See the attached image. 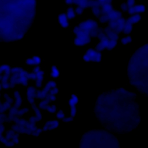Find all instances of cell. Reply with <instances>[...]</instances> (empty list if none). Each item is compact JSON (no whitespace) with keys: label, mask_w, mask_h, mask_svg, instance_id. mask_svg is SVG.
I'll use <instances>...</instances> for the list:
<instances>
[{"label":"cell","mask_w":148,"mask_h":148,"mask_svg":"<svg viewBox=\"0 0 148 148\" xmlns=\"http://www.w3.org/2000/svg\"><path fill=\"white\" fill-rule=\"evenodd\" d=\"M136 95L124 88H117L98 95L94 112L104 128L123 134L134 130L140 121Z\"/></svg>","instance_id":"obj_1"},{"label":"cell","mask_w":148,"mask_h":148,"mask_svg":"<svg viewBox=\"0 0 148 148\" xmlns=\"http://www.w3.org/2000/svg\"><path fill=\"white\" fill-rule=\"evenodd\" d=\"M36 0H0V42L23 39L36 16Z\"/></svg>","instance_id":"obj_2"},{"label":"cell","mask_w":148,"mask_h":148,"mask_svg":"<svg viewBox=\"0 0 148 148\" xmlns=\"http://www.w3.org/2000/svg\"><path fill=\"white\" fill-rule=\"evenodd\" d=\"M130 84L148 97V43L138 49L131 56L127 66Z\"/></svg>","instance_id":"obj_3"},{"label":"cell","mask_w":148,"mask_h":148,"mask_svg":"<svg viewBox=\"0 0 148 148\" xmlns=\"http://www.w3.org/2000/svg\"><path fill=\"white\" fill-rule=\"evenodd\" d=\"M81 148H105L120 147L116 136L106 130H92L85 132L79 143Z\"/></svg>","instance_id":"obj_4"},{"label":"cell","mask_w":148,"mask_h":148,"mask_svg":"<svg viewBox=\"0 0 148 148\" xmlns=\"http://www.w3.org/2000/svg\"><path fill=\"white\" fill-rule=\"evenodd\" d=\"M72 32L76 35L74 39V45L76 46H82L90 43L91 40L88 33L82 30L78 25L75 26Z\"/></svg>","instance_id":"obj_5"},{"label":"cell","mask_w":148,"mask_h":148,"mask_svg":"<svg viewBox=\"0 0 148 148\" xmlns=\"http://www.w3.org/2000/svg\"><path fill=\"white\" fill-rule=\"evenodd\" d=\"M83 58L86 62H99L102 60V54L95 49H88L83 56Z\"/></svg>","instance_id":"obj_6"},{"label":"cell","mask_w":148,"mask_h":148,"mask_svg":"<svg viewBox=\"0 0 148 148\" xmlns=\"http://www.w3.org/2000/svg\"><path fill=\"white\" fill-rule=\"evenodd\" d=\"M77 25L82 30L88 34L92 29L98 27V24L97 21L92 19H87L85 21L80 22Z\"/></svg>","instance_id":"obj_7"},{"label":"cell","mask_w":148,"mask_h":148,"mask_svg":"<svg viewBox=\"0 0 148 148\" xmlns=\"http://www.w3.org/2000/svg\"><path fill=\"white\" fill-rule=\"evenodd\" d=\"M26 94L28 102L31 105L35 103V99L36 95V89L32 86H29L27 88Z\"/></svg>","instance_id":"obj_8"},{"label":"cell","mask_w":148,"mask_h":148,"mask_svg":"<svg viewBox=\"0 0 148 148\" xmlns=\"http://www.w3.org/2000/svg\"><path fill=\"white\" fill-rule=\"evenodd\" d=\"M60 124V122L58 120H50L48 121L45 125L42 127L43 131H51L53 130L57 127H58Z\"/></svg>","instance_id":"obj_9"},{"label":"cell","mask_w":148,"mask_h":148,"mask_svg":"<svg viewBox=\"0 0 148 148\" xmlns=\"http://www.w3.org/2000/svg\"><path fill=\"white\" fill-rule=\"evenodd\" d=\"M58 20L60 25L63 28H67L69 27V23L66 13H62L58 15Z\"/></svg>","instance_id":"obj_10"},{"label":"cell","mask_w":148,"mask_h":148,"mask_svg":"<svg viewBox=\"0 0 148 148\" xmlns=\"http://www.w3.org/2000/svg\"><path fill=\"white\" fill-rule=\"evenodd\" d=\"M108 16L109 17V21L116 20L123 17L122 13L115 9L112 10L109 14H108Z\"/></svg>","instance_id":"obj_11"},{"label":"cell","mask_w":148,"mask_h":148,"mask_svg":"<svg viewBox=\"0 0 148 148\" xmlns=\"http://www.w3.org/2000/svg\"><path fill=\"white\" fill-rule=\"evenodd\" d=\"M109 42V40L107 38L106 39H103V40L99 41V43L96 45L95 49L97 50L99 52L102 51L103 50H105V49L107 48Z\"/></svg>","instance_id":"obj_12"},{"label":"cell","mask_w":148,"mask_h":148,"mask_svg":"<svg viewBox=\"0 0 148 148\" xmlns=\"http://www.w3.org/2000/svg\"><path fill=\"white\" fill-rule=\"evenodd\" d=\"M31 107L35 113V117L36 121L38 122V121H40V120H42V114L40 111V109L38 107V106H37L35 103H34L31 104Z\"/></svg>","instance_id":"obj_13"},{"label":"cell","mask_w":148,"mask_h":148,"mask_svg":"<svg viewBox=\"0 0 148 148\" xmlns=\"http://www.w3.org/2000/svg\"><path fill=\"white\" fill-rule=\"evenodd\" d=\"M141 20V16L138 13H134L131 16H130L128 18L126 19V21L132 24H135L138 23Z\"/></svg>","instance_id":"obj_14"},{"label":"cell","mask_w":148,"mask_h":148,"mask_svg":"<svg viewBox=\"0 0 148 148\" xmlns=\"http://www.w3.org/2000/svg\"><path fill=\"white\" fill-rule=\"evenodd\" d=\"M91 10L93 14L97 17H98L102 13V6L99 5L98 2L97 1L95 4L91 8Z\"/></svg>","instance_id":"obj_15"},{"label":"cell","mask_w":148,"mask_h":148,"mask_svg":"<svg viewBox=\"0 0 148 148\" xmlns=\"http://www.w3.org/2000/svg\"><path fill=\"white\" fill-rule=\"evenodd\" d=\"M13 95H14V97L15 99V103L14 104V106L15 107H17L18 108L19 107L21 106L22 102H23V99H22L21 96L18 91H15Z\"/></svg>","instance_id":"obj_16"},{"label":"cell","mask_w":148,"mask_h":148,"mask_svg":"<svg viewBox=\"0 0 148 148\" xmlns=\"http://www.w3.org/2000/svg\"><path fill=\"white\" fill-rule=\"evenodd\" d=\"M12 106V103H10L7 101H5V102L2 103L0 99V113H5L8 110H9V109Z\"/></svg>","instance_id":"obj_17"},{"label":"cell","mask_w":148,"mask_h":148,"mask_svg":"<svg viewBox=\"0 0 148 148\" xmlns=\"http://www.w3.org/2000/svg\"><path fill=\"white\" fill-rule=\"evenodd\" d=\"M132 29H133V24L127 22L125 20V22L123 28V32H124V34L126 35H129L132 32Z\"/></svg>","instance_id":"obj_18"},{"label":"cell","mask_w":148,"mask_h":148,"mask_svg":"<svg viewBox=\"0 0 148 148\" xmlns=\"http://www.w3.org/2000/svg\"><path fill=\"white\" fill-rule=\"evenodd\" d=\"M79 103V98L76 94H72L71 95V98L69 99V106H76Z\"/></svg>","instance_id":"obj_19"},{"label":"cell","mask_w":148,"mask_h":148,"mask_svg":"<svg viewBox=\"0 0 148 148\" xmlns=\"http://www.w3.org/2000/svg\"><path fill=\"white\" fill-rule=\"evenodd\" d=\"M66 14L67 16L68 20H72V19L74 18L76 15L75 13V9H73V8H72L71 6L69 7L67 9Z\"/></svg>","instance_id":"obj_20"},{"label":"cell","mask_w":148,"mask_h":148,"mask_svg":"<svg viewBox=\"0 0 148 148\" xmlns=\"http://www.w3.org/2000/svg\"><path fill=\"white\" fill-rule=\"evenodd\" d=\"M134 10H135V12L136 13H138V14H141L143 12H145L146 10V6L145 5H135L134 6Z\"/></svg>","instance_id":"obj_21"},{"label":"cell","mask_w":148,"mask_h":148,"mask_svg":"<svg viewBox=\"0 0 148 148\" xmlns=\"http://www.w3.org/2000/svg\"><path fill=\"white\" fill-rule=\"evenodd\" d=\"M0 142H2L3 145H5L6 147H11L14 145V144L11 140H8L5 138V136H3V135H1L0 136Z\"/></svg>","instance_id":"obj_22"},{"label":"cell","mask_w":148,"mask_h":148,"mask_svg":"<svg viewBox=\"0 0 148 148\" xmlns=\"http://www.w3.org/2000/svg\"><path fill=\"white\" fill-rule=\"evenodd\" d=\"M11 66L8 64H3L0 66V75H2L5 73L10 72Z\"/></svg>","instance_id":"obj_23"},{"label":"cell","mask_w":148,"mask_h":148,"mask_svg":"<svg viewBox=\"0 0 148 148\" xmlns=\"http://www.w3.org/2000/svg\"><path fill=\"white\" fill-rule=\"evenodd\" d=\"M50 76L53 78H58L60 76V71L56 66L53 65L51 66V72L50 73Z\"/></svg>","instance_id":"obj_24"},{"label":"cell","mask_w":148,"mask_h":148,"mask_svg":"<svg viewBox=\"0 0 148 148\" xmlns=\"http://www.w3.org/2000/svg\"><path fill=\"white\" fill-rule=\"evenodd\" d=\"M102 9L103 12H105L107 14H109L112 10H113L114 8L113 7L112 4H109L106 3L102 6Z\"/></svg>","instance_id":"obj_25"},{"label":"cell","mask_w":148,"mask_h":148,"mask_svg":"<svg viewBox=\"0 0 148 148\" xmlns=\"http://www.w3.org/2000/svg\"><path fill=\"white\" fill-rule=\"evenodd\" d=\"M117 41L118 40H113V39L109 40V43H108V47L106 49L109 51L113 49L116 46V45L117 44Z\"/></svg>","instance_id":"obj_26"},{"label":"cell","mask_w":148,"mask_h":148,"mask_svg":"<svg viewBox=\"0 0 148 148\" xmlns=\"http://www.w3.org/2000/svg\"><path fill=\"white\" fill-rule=\"evenodd\" d=\"M47 94H46L45 92H44L42 90H36V99H41L42 100L47 95Z\"/></svg>","instance_id":"obj_27"},{"label":"cell","mask_w":148,"mask_h":148,"mask_svg":"<svg viewBox=\"0 0 148 148\" xmlns=\"http://www.w3.org/2000/svg\"><path fill=\"white\" fill-rule=\"evenodd\" d=\"M132 38L130 36H125L124 38H123L121 39L120 42H121V44L125 46L127 44L130 43L132 42Z\"/></svg>","instance_id":"obj_28"},{"label":"cell","mask_w":148,"mask_h":148,"mask_svg":"<svg viewBox=\"0 0 148 148\" xmlns=\"http://www.w3.org/2000/svg\"><path fill=\"white\" fill-rule=\"evenodd\" d=\"M49 106V102L43 99L40 101V102L38 105V107L39 108V109L42 110H47V108H48Z\"/></svg>","instance_id":"obj_29"},{"label":"cell","mask_w":148,"mask_h":148,"mask_svg":"<svg viewBox=\"0 0 148 148\" xmlns=\"http://www.w3.org/2000/svg\"><path fill=\"white\" fill-rule=\"evenodd\" d=\"M36 77V80H41L43 81L44 79V75H45V72L40 70L38 72L35 73Z\"/></svg>","instance_id":"obj_30"},{"label":"cell","mask_w":148,"mask_h":148,"mask_svg":"<svg viewBox=\"0 0 148 148\" xmlns=\"http://www.w3.org/2000/svg\"><path fill=\"white\" fill-rule=\"evenodd\" d=\"M18 137H19V133L17 132H15L11 139V141L14 144V145H17L18 143H19V140H18Z\"/></svg>","instance_id":"obj_31"},{"label":"cell","mask_w":148,"mask_h":148,"mask_svg":"<svg viewBox=\"0 0 148 148\" xmlns=\"http://www.w3.org/2000/svg\"><path fill=\"white\" fill-rule=\"evenodd\" d=\"M15 132H16L12 130H8V131L6 132V136H5V138H6L8 140H11L12 138L13 134H14Z\"/></svg>","instance_id":"obj_32"},{"label":"cell","mask_w":148,"mask_h":148,"mask_svg":"<svg viewBox=\"0 0 148 148\" xmlns=\"http://www.w3.org/2000/svg\"><path fill=\"white\" fill-rule=\"evenodd\" d=\"M28 111H29V109L27 108L21 109L18 110V112L17 113V117H21L23 114L28 112Z\"/></svg>","instance_id":"obj_33"},{"label":"cell","mask_w":148,"mask_h":148,"mask_svg":"<svg viewBox=\"0 0 148 148\" xmlns=\"http://www.w3.org/2000/svg\"><path fill=\"white\" fill-rule=\"evenodd\" d=\"M77 112V108L76 106H70V117L74 118Z\"/></svg>","instance_id":"obj_34"},{"label":"cell","mask_w":148,"mask_h":148,"mask_svg":"<svg viewBox=\"0 0 148 148\" xmlns=\"http://www.w3.org/2000/svg\"><path fill=\"white\" fill-rule=\"evenodd\" d=\"M8 114L5 113H0V124H4L6 123V118Z\"/></svg>","instance_id":"obj_35"},{"label":"cell","mask_w":148,"mask_h":148,"mask_svg":"<svg viewBox=\"0 0 148 148\" xmlns=\"http://www.w3.org/2000/svg\"><path fill=\"white\" fill-rule=\"evenodd\" d=\"M56 117L58 119H63L65 117L64 112L62 110H59L58 112L56 113Z\"/></svg>","instance_id":"obj_36"},{"label":"cell","mask_w":148,"mask_h":148,"mask_svg":"<svg viewBox=\"0 0 148 148\" xmlns=\"http://www.w3.org/2000/svg\"><path fill=\"white\" fill-rule=\"evenodd\" d=\"M84 10V9L83 8L77 6L75 9V12L76 14H77V15H82L83 14V12Z\"/></svg>","instance_id":"obj_37"},{"label":"cell","mask_w":148,"mask_h":148,"mask_svg":"<svg viewBox=\"0 0 148 148\" xmlns=\"http://www.w3.org/2000/svg\"><path fill=\"white\" fill-rule=\"evenodd\" d=\"M28 122L29 123V124L31 125V126L32 127H34L36 126V120H35V116H32L29 117L28 119Z\"/></svg>","instance_id":"obj_38"},{"label":"cell","mask_w":148,"mask_h":148,"mask_svg":"<svg viewBox=\"0 0 148 148\" xmlns=\"http://www.w3.org/2000/svg\"><path fill=\"white\" fill-rule=\"evenodd\" d=\"M27 78L28 80H34V81L36 80V75L33 72H28Z\"/></svg>","instance_id":"obj_39"},{"label":"cell","mask_w":148,"mask_h":148,"mask_svg":"<svg viewBox=\"0 0 148 148\" xmlns=\"http://www.w3.org/2000/svg\"><path fill=\"white\" fill-rule=\"evenodd\" d=\"M32 58L34 60L35 65H39V64L41 63V59L39 56H34L32 57Z\"/></svg>","instance_id":"obj_40"},{"label":"cell","mask_w":148,"mask_h":148,"mask_svg":"<svg viewBox=\"0 0 148 148\" xmlns=\"http://www.w3.org/2000/svg\"><path fill=\"white\" fill-rule=\"evenodd\" d=\"M46 86H47L49 88H50V89H51V88H54V87H57V84H56V83L54 81H53V80H50V81H49V82L47 83V84H46Z\"/></svg>","instance_id":"obj_41"},{"label":"cell","mask_w":148,"mask_h":148,"mask_svg":"<svg viewBox=\"0 0 148 148\" xmlns=\"http://www.w3.org/2000/svg\"><path fill=\"white\" fill-rule=\"evenodd\" d=\"M97 37H98V38L99 39V41L103 40V39H105L106 38V35L105 32H104V29H103V31L102 32H101V33H99V34H98Z\"/></svg>","instance_id":"obj_42"},{"label":"cell","mask_w":148,"mask_h":148,"mask_svg":"<svg viewBox=\"0 0 148 148\" xmlns=\"http://www.w3.org/2000/svg\"><path fill=\"white\" fill-rule=\"evenodd\" d=\"M56 109L57 107L56 105H51V106H49L48 108H47V110L51 113H54L56 112Z\"/></svg>","instance_id":"obj_43"},{"label":"cell","mask_w":148,"mask_h":148,"mask_svg":"<svg viewBox=\"0 0 148 148\" xmlns=\"http://www.w3.org/2000/svg\"><path fill=\"white\" fill-rule=\"evenodd\" d=\"M99 5L102 6L104 4L109 3V4H112V0H96Z\"/></svg>","instance_id":"obj_44"},{"label":"cell","mask_w":148,"mask_h":148,"mask_svg":"<svg viewBox=\"0 0 148 148\" xmlns=\"http://www.w3.org/2000/svg\"><path fill=\"white\" fill-rule=\"evenodd\" d=\"M120 8H121V10H123V12H127L129 7H128V6L127 2H124V3H123L120 5Z\"/></svg>","instance_id":"obj_45"},{"label":"cell","mask_w":148,"mask_h":148,"mask_svg":"<svg viewBox=\"0 0 148 148\" xmlns=\"http://www.w3.org/2000/svg\"><path fill=\"white\" fill-rule=\"evenodd\" d=\"M3 97H4V99H5V101H7V102H10L12 103H13L14 100L12 98H10L8 94H4Z\"/></svg>","instance_id":"obj_46"},{"label":"cell","mask_w":148,"mask_h":148,"mask_svg":"<svg viewBox=\"0 0 148 148\" xmlns=\"http://www.w3.org/2000/svg\"><path fill=\"white\" fill-rule=\"evenodd\" d=\"M25 63H26L27 65H31V66L35 65V63H34V60L32 58H27L25 60Z\"/></svg>","instance_id":"obj_47"},{"label":"cell","mask_w":148,"mask_h":148,"mask_svg":"<svg viewBox=\"0 0 148 148\" xmlns=\"http://www.w3.org/2000/svg\"><path fill=\"white\" fill-rule=\"evenodd\" d=\"M58 91H59L58 88L57 87H54V88L50 89L49 94H51V95H56L58 92Z\"/></svg>","instance_id":"obj_48"},{"label":"cell","mask_w":148,"mask_h":148,"mask_svg":"<svg viewBox=\"0 0 148 148\" xmlns=\"http://www.w3.org/2000/svg\"><path fill=\"white\" fill-rule=\"evenodd\" d=\"M127 3L128 7L130 8L131 6H134L136 4V1L135 0H127Z\"/></svg>","instance_id":"obj_49"},{"label":"cell","mask_w":148,"mask_h":148,"mask_svg":"<svg viewBox=\"0 0 148 148\" xmlns=\"http://www.w3.org/2000/svg\"><path fill=\"white\" fill-rule=\"evenodd\" d=\"M42 131H43L42 128H38V129L34 132V133L32 135L34 136H39L40 134Z\"/></svg>","instance_id":"obj_50"},{"label":"cell","mask_w":148,"mask_h":148,"mask_svg":"<svg viewBox=\"0 0 148 148\" xmlns=\"http://www.w3.org/2000/svg\"><path fill=\"white\" fill-rule=\"evenodd\" d=\"M127 13H128L130 15H132L133 14L135 13L134 6H131V7L129 8V9H128V11H127Z\"/></svg>","instance_id":"obj_51"},{"label":"cell","mask_w":148,"mask_h":148,"mask_svg":"<svg viewBox=\"0 0 148 148\" xmlns=\"http://www.w3.org/2000/svg\"><path fill=\"white\" fill-rule=\"evenodd\" d=\"M43 81L41 80H36L35 81V87L36 88H40L42 86Z\"/></svg>","instance_id":"obj_52"},{"label":"cell","mask_w":148,"mask_h":148,"mask_svg":"<svg viewBox=\"0 0 148 148\" xmlns=\"http://www.w3.org/2000/svg\"><path fill=\"white\" fill-rule=\"evenodd\" d=\"M73 118L71 117H65L64 119H62L63 122L64 123H70L71 121H73Z\"/></svg>","instance_id":"obj_53"},{"label":"cell","mask_w":148,"mask_h":148,"mask_svg":"<svg viewBox=\"0 0 148 148\" xmlns=\"http://www.w3.org/2000/svg\"><path fill=\"white\" fill-rule=\"evenodd\" d=\"M40 70H41V68H40V66L39 65H36V66L35 68H34L32 72L34 73H36L37 72H38L39 71H40Z\"/></svg>","instance_id":"obj_54"},{"label":"cell","mask_w":148,"mask_h":148,"mask_svg":"<svg viewBox=\"0 0 148 148\" xmlns=\"http://www.w3.org/2000/svg\"><path fill=\"white\" fill-rule=\"evenodd\" d=\"M5 125L4 124H0V136L2 135V133L5 131Z\"/></svg>","instance_id":"obj_55"},{"label":"cell","mask_w":148,"mask_h":148,"mask_svg":"<svg viewBox=\"0 0 148 148\" xmlns=\"http://www.w3.org/2000/svg\"><path fill=\"white\" fill-rule=\"evenodd\" d=\"M56 100V95H51L50 94V102H53Z\"/></svg>","instance_id":"obj_56"},{"label":"cell","mask_w":148,"mask_h":148,"mask_svg":"<svg viewBox=\"0 0 148 148\" xmlns=\"http://www.w3.org/2000/svg\"><path fill=\"white\" fill-rule=\"evenodd\" d=\"M65 2L67 5H72L73 0H65Z\"/></svg>","instance_id":"obj_57"},{"label":"cell","mask_w":148,"mask_h":148,"mask_svg":"<svg viewBox=\"0 0 148 148\" xmlns=\"http://www.w3.org/2000/svg\"><path fill=\"white\" fill-rule=\"evenodd\" d=\"M2 89V87H1V83H0V91H1ZM0 96H1V93H0Z\"/></svg>","instance_id":"obj_58"},{"label":"cell","mask_w":148,"mask_h":148,"mask_svg":"<svg viewBox=\"0 0 148 148\" xmlns=\"http://www.w3.org/2000/svg\"><path fill=\"white\" fill-rule=\"evenodd\" d=\"M1 78H2V75H0V81L1 80Z\"/></svg>","instance_id":"obj_59"}]
</instances>
